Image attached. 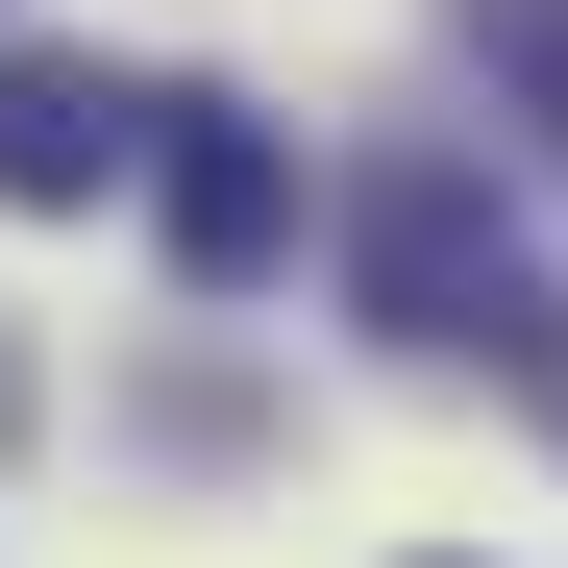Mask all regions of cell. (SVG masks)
<instances>
[{
  "label": "cell",
  "instance_id": "obj_2",
  "mask_svg": "<svg viewBox=\"0 0 568 568\" xmlns=\"http://www.w3.org/2000/svg\"><path fill=\"white\" fill-rule=\"evenodd\" d=\"M124 173H149V223H173V272H199V297H247V272L297 247V149H272L247 100H149Z\"/></svg>",
  "mask_w": 568,
  "mask_h": 568
},
{
  "label": "cell",
  "instance_id": "obj_1",
  "mask_svg": "<svg viewBox=\"0 0 568 568\" xmlns=\"http://www.w3.org/2000/svg\"><path fill=\"white\" fill-rule=\"evenodd\" d=\"M346 247H371V322H396V346H544V272H519V223L469 199L445 149H396V173H371V199H346Z\"/></svg>",
  "mask_w": 568,
  "mask_h": 568
},
{
  "label": "cell",
  "instance_id": "obj_4",
  "mask_svg": "<svg viewBox=\"0 0 568 568\" xmlns=\"http://www.w3.org/2000/svg\"><path fill=\"white\" fill-rule=\"evenodd\" d=\"M495 50H519V74H544V100H568V0H495Z\"/></svg>",
  "mask_w": 568,
  "mask_h": 568
},
{
  "label": "cell",
  "instance_id": "obj_3",
  "mask_svg": "<svg viewBox=\"0 0 568 568\" xmlns=\"http://www.w3.org/2000/svg\"><path fill=\"white\" fill-rule=\"evenodd\" d=\"M149 149V74H100V50H0V199H100V173Z\"/></svg>",
  "mask_w": 568,
  "mask_h": 568
}]
</instances>
